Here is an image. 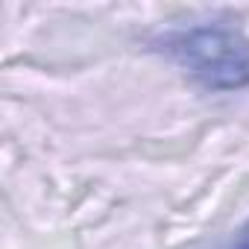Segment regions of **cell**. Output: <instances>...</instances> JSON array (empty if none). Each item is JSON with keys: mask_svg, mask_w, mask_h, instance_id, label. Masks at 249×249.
<instances>
[{"mask_svg": "<svg viewBox=\"0 0 249 249\" xmlns=\"http://www.w3.org/2000/svg\"><path fill=\"white\" fill-rule=\"evenodd\" d=\"M217 249H249V220L231 231V237H226Z\"/></svg>", "mask_w": 249, "mask_h": 249, "instance_id": "2", "label": "cell"}, {"mask_svg": "<svg viewBox=\"0 0 249 249\" xmlns=\"http://www.w3.org/2000/svg\"><path fill=\"white\" fill-rule=\"evenodd\" d=\"M156 50L205 91L229 94L249 88V38L234 27L208 21L170 30L156 38Z\"/></svg>", "mask_w": 249, "mask_h": 249, "instance_id": "1", "label": "cell"}]
</instances>
